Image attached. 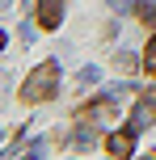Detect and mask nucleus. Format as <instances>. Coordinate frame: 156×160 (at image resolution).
I'll return each mask as SVG.
<instances>
[{
	"instance_id": "1a4fd4ad",
	"label": "nucleus",
	"mask_w": 156,
	"mask_h": 160,
	"mask_svg": "<svg viewBox=\"0 0 156 160\" xmlns=\"http://www.w3.org/2000/svg\"><path fill=\"white\" fill-rule=\"evenodd\" d=\"M97 68H80V72H76V80H80V84H97Z\"/></svg>"
},
{
	"instance_id": "39448f33",
	"label": "nucleus",
	"mask_w": 156,
	"mask_h": 160,
	"mask_svg": "<svg viewBox=\"0 0 156 160\" xmlns=\"http://www.w3.org/2000/svg\"><path fill=\"white\" fill-rule=\"evenodd\" d=\"M84 118H97V122H106V118H114V101H110V97H106V101H97V105H89V110H84Z\"/></svg>"
},
{
	"instance_id": "f03ea898",
	"label": "nucleus",
	"mask_w": 156,
	"mask_h": 160,
	"mask_svg": "<svg viewBox=\"0 0 156 160\" xmlns=\"http://www.w3.org/2000/svg\"><path fill=\"white\" fill-rule=\"evenodd\" d=\"M152 122H156V97H143V101L135 105V114H131V127L135 131H148Z\"/></svg>"
},
{
	"instance_id": "0eeeda50",
	"label": "nucleus",
	"mask_w": 156,
	"mask_h": 160,
	"mask_svg": "<svg viewBox=\"0 0 156 160\" xmlns=\"http://www.w3.org/2000/svg\"><path fill=\"white\" fill-rule=\"evenodd\" d=\"M72 143H76V148H93V143H97V131H93V127H80V131L72 135Z\"/></svg>"
},
{
	"instance_id": "f8f14e48",
	"label": "nucleus",
	"mask_w": 156,
	"mask_h": 160,
	"mask_svg": "<svg viewBox=\"0 0 156 160\" xmlns=\"http://www.w3.org/2000/svg\"><path fill=\"white\" fill-rule=\"evenodd\" d=\"M0 143H4V131H0Z\"/></svg>"
},
{
	"instance_id": "9d476101",
	"label": "nucleus",
	"mask_w": 156,
	"mask_h": 160,
	"mask_svg": "<svg viewBox=\"0 0 156 160\" xmlns=\"http://www.w3.org/2000/svg\"><path fill=\"white\" fill-rule=\"evenodd\" d=\"M143 68H148V72H156V38L148 42V55H143Z\"/></svg>"
},
{
	"instance_id": "9b49d317",
	"label": "nucleus",
	"mask_w": 156,
	"mask_h": 160,
	"mask_svg": "<svg viewBox=\"0 0 156 160\" xmlns=\"http://www.w3.org/2000/svg\"><path fill=\"white\" fill-rule=\"evenodd\" d=\"M0 88H4V76H0ZM0 101H4V93H0Z\"/></svg>"
},
{
	"instance_id": "423d86ee",
	"label": "nucleus",
	"mask_w": 156,
	"mask_h": 160,
	"mask_svg": "<svg viewBox=\"0 0 156 160\" xmlns=\"http://www.w3.org/2000/svg\"><path fill=\"white\" fill-rule=\"evenodd\" d=\"M131 13L139 17V25H156V0H139Z\"/></svg>"
},
{
	"instance_id": "f257e3e1",
	"label": "nucleus",
	"mask_w": 156,
	"mask_h": 160,
	"mask_svg": "<svg viewBox=\"0 0 156 160\" xmlns=\"http://www.w3.org/2000/svg\"><path fill=\"white\" fill-rule=\"evenodd\" d=\"M55 84H59V59H47V63H38L30 76H25L21 97L25 101H47V97L55 93Z\"/></svg>"
},
{
	"instance_id": "7ed1b4c3",
	"label": "nucleus",
	"mask_w": 156,
	"mask_h": 160,
	"mask_svg": "<svg viewBox=\"0 0 156 160\" xmlns=\"http://www.w3.org/2000/svg\"><path fill=\"white\" fill-rule=\"evenodd\" d=\"M106 152L110 156H131L135 152V135H131V131H114V135L106 139Z\"/></svg>"
},
{
	"instance_id": "6e6552de",
	"label": "nucleus",
	"mask_w": 156,
	"mask_h": 160,
	"mask_svg": "<svg viewBox=\"0 0 156 160\" xmlns=\"http://www.w3.org/2000/svg\"><path fill=\"white\" fill-rule=\"evenodd\" d=\"M114 68H123V72H135V68H139V59H135L131 51H118V55H114Z\"/></svg>"
},
{
	"instance_id": "ddd939ff",
	"label": "nucleus",
	"mask_w": 156,
	"mask_h": 160,
	"mask_svg": "<svg viewBox=\"0 0 156 160\" xmlns=\"http://www.w3.org/2000/svg\"><path fill=\"white\" fill-rule=\"evenodd\" d=\"M0 47H4V34H0Z\"/></svg>"
},
{
	"instance_id": "20e7f679",
	"label": "nucleus",
	"mask_w": 156,
	"mask_h": 160,
	"mask_svg": "<svg viewBox=\"0 0 156 160\" xmlns=\"http://www.w3.org/2000/svg\"><path fill=\"white\" fill-rule=\"evenodd\" d=\"M59 17H63V0H38V21L47 25V30H55Z\"/></svg>"
}]
</instances>
